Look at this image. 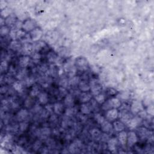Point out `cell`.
Returning <instances> with one entry per match:
<instances>
[{"label":"cell","mask_w":154,"mask_h":154,"mask_svg":"<svg viewBox=\"0 0 154 154\" xmlns=\"http://www.w3.org/2000/svg\"><path fill=\"white\" fill-rule=\"evenodd\" d=\"M122 105L121 101L117 97H112L102 104V109L104 111H107L110 109H118Z\"/></svg>","instance_id":"obj_1"},{"label":"cell","mask_w":154,"mask_h":154,"mask_svg":"<svg viewBox=\"0 0 154 154\" xmlns=\"http://www.w3.org/2000/svg\"><path fill=\"white\" fill-rule=\"evenodd\" d=\"M137 135L141 140H149V142H153V133L144 127H139L137 128Z\"/></svg>","instance_id":"obj_2"},{"label":"cell","mask_w":154,"mask_h":154,"mask_svg":"<svg viewBox=\"0 0 154 154\" xmlns=\"http://www.w3.org/2000/svg\"><path fill=\"white\" fill-rule=\"evenodd\" d=\"M74 64L76 70L86 72L89 69V61L85 57H81L77 58L75 60Z\"/></svg>","instance_id":"obj_3"},{"label":"cell","mask_w":154,"mask_h":154,"mask_svg":"<svg viewBox=\"0 0 154 154\" xmlns=\"http://www.w3.org/2000/svg\"><path fill=\"white\" fill-rule=\"evenodd\" d=\"M83 146L82 141L80 139L74 140L69 146V151L71 153H78Z\"/></svg>","instance_id":"obj_4"},{"label":"cell","mask_w":154,"mask_h":154,"mask_svg":"<svg viewBox=\"0 0 154 154\" xmlns=\"http://www.w3.org/2000/svg\"><path fill=\"white\" fill-rule=\"evenodd\" d=\"M90 87V93L93 96L98 95L101 93L102 87V86L96 81V80H92L90 82H89Z\"/></svg>","instance_id":"obj_5"},{"label":"cell","mask_w":154,"mask_h":154,"mask_svg":"<svg viewBox=\"0 0 154 154\" xmlns=\"http://www.w3.org/2000/svg\"><path fill=\"white\" fill-rule=\"evenodd\" d=\"M143 122V119L139 116L133 117L127 124L128 128L130 130H134L138 128Z\"/></svg>","instance_id":"obj_6"},{"label":"cell","mask_w":154,"mask_h":154,"mask_svg":"<svg viewBox=\"0 0 154 154\" xmlns=\"http://www.w3.org/2000/svg\"><path fill=\"white\" fill-rule=\"evenodd\" d=\"M138 137L136 134L133 131H130L127 134V145L129 147H133L138 142Z\"/></svg>","instance_id":"obj_7"},{"label":"cell","mask_w":154,"mask_h":154,"mask_svg":"<svg viewBox=\"0 0 154 154\" xmlns=\"http://www.w3.org/2000/svg\"><path fill=\"white\" fill-rule=\"evenodd\" d=\"M119 111L118 109L112 108L107 111L105 114L106 119L110 122H114L118 119Z\"/></svg>","instance_id":"obj_8"},{"label":"cell","mask_w":154,"mask_h":154,"mask_svg":"<svg viewBox=\"0 0 154 154\" xmlns=\"http://www.w3.org/2000/svg\"><path fill=\"white\" fill-rule=\"evenodd\" d=\"M144 110L142 103L138 101H134L130 106V111L133 114H138L140 112Z\"/></svg>","instance_id":"obj_9"},{"label":"cell","mask_w":154,"mask_h":154,"mask_svg":"<svg viewBox=\"0 0 154 154\" xmlns=\"http://www.w3.org/2000/svg\"><path fill=\"white\" fill-rule=\"evenodd\" d=\"M43 35V31L41 28L36 27L30 33L31 40L34 42H37L40 40Z\"/></svg>","instance_id":"obj_10"},{"label":"cell","mask_w":154,"mask_h":154,"mask_svg":"<svg viewBox=\"0 0 154 154\" xmlns=\"http://www.w3.org/2000/svg\"><path fill=\"white\" fill-rule=\"evenodd\" d=\"M36 28V22L35 21L28 19L25 20L22 24V29L25 31V32H31L34 28Z\"/></svg>","instance_id":"obj_11"},{"label":"cell","mask_w":154,"mask_h":154,"mask_svg":"<svg viewBox=\"0 0 154 154\" xmlns=\"http://www.w3.org/2000/svg\"><path fill=\"white\" fill-rule=\"evenodd\" d=\"M118 144H119V141L118 138L115 137L110 138L107 142L108 149L112 153L117 152Z\"/></svg>","instance_id":"obj_12"},{"label":"cell","mask_w":154,"mask_h":154,"mask_svg":"<svg viewBox=\"0 0 154 154\" xmlns=\"http://www.w3.org/2000/svg\"><path fill=\"white\" fill-rule=\"evenodd\" d=\"M29 112L27 109L22 108L16 114V120L19 122L25 121L29 118Z\"/></svg>","instance_id":"obj_13"},{"label":"cell","mask_w":154,"mask_h":154,"mask_svg":"<svg viewBox=\"0 0 154 154\" xmlns=\"http://www.w3.org/2000/svg\"><path fill=\"white\" fill-rule=\"evenodd\" d=\"M23 56H30L34 54V47L31 43H25L21 48Z\"/></svg>","instance_id":"obj_14"},{"label":"cell","mask_w":154,"mask_h":154,"mask_svg":"<svg viewBox=\"0 0 154 154\" xmlns=\"http://www.w3.org/2000/svg\"><path fill=\"white\" fill-rule=\"evenodd\" d=\"M101 131L104 133H107L108 134H110L113 133L114 131L113 129V124H111V122L108 121H105L101 125Z\"/></svg>","instance_id":"obj_15"},{"label":"cell","mask_w":154,"mask_h":154,"mask_svg":"<svg viewBox=\"0 0 154 154\" xmlns=\"http://www.w3.org/2000/svg\"><path fill=\"white\" fill-rule=\"evenodd\" d=\"M51 134V130L48 127H44L37 131V135L41 139H47Z\"/></svg>","instance_id":"obj_16"},{"label":"cell","mask_w":154,"mask_h":154,"mask_svg":"<svg viewBox=\"0 0 154 154\" xmlns=\"http://www.w3.org/2000/svg\"><path fill=\"white\" fill-rule=\"evenodd\" d=\"M93 95L89 92H81L79 95V100L82 103H87L92 99Z\"/></svg>","instance_id":"obj_17"},{"label":"cell","mask_w":154,"mask_h":154,"mask_svg":"<svg viewBox=\"0 0 154 154\" xmlns=\"http://www.w3.org/2000/svg\"><path fill=\"white\" fill-rule=\"evenodd\" d=\"M102 132L100 130L96 128H94L92 129L90 131V135L92 137V138L95 141H100L101 137L102 135Z\"/></svg>","instance_id":"obj_18"},{"label":"cell","mask_w":154,"mask_h":154,"mask_svg":"<svg viewBox=\"0 0 154 154\" xmlns=\"http://www.w3.org/2000/svg\"><path fill=\"white\" fill-rule=\"evenodd\" d=\"M127 134H128V133L125 131L119 132L118 134V140L119 143L121 144V146L122 147H125L127 146Z\"/></svg>","instance_id":"obj_19"},{"label":"cell","mask_w":154,"mask_h":154,"mask_svg":"<svg viewBox=\"0 0 154 154\" xmlns=\"http://www.w3.org/2000/svg\"><path fill=\"white\" fill-rule=\"evenodd\" d=\"M30 57L28 56H22L19 57L18 60L19 66L21 68H26L30 64Z\"/></svg>","instance_id":"obj_20"},{"label":"cell","mask_w":154,"mask_h":154,"mask_svg":"<svg viewBox=\"0 0 154 154\" xmlns=\"http://www.w3.org/2000/svg\"><path fill=\"white\" fill-rule=\"evenodd\" d=\"M113 129L114 131L115 132H121L122 131H124L125 129V124H124L121 121H115L113 122Z\"/></svg>","instance_id":"obj_21"},{"label":"cell","mask_w":154,"mask_h":154,"mask_svg":"<svg viewBox=\"0 0 154 154\" xmlns=\"http://www.w3.org/2000/svg\"><path fill=\"white\" fill-rule=\"evenodd\" d=\"M64 106L62 103L57 102L53 105V111L57 115H61L64 111Z\"/></svg>","instance_id":"obj_22"},{"label":"cell","mask_w":154,"mask_h":154,"mask_svg":"<svg viewBox=\"0 0 154 154\" xmlns=\"http://www.w3.org/2000/svg\"><path fill=\"white\" fill-rule=\"evenodd\" d=\"M74 97L72 94H67L64 99V105L67 107H72L74 106Z\"/></svg>","instance_id":"obj_23"},{"label":"cell","mask_w":154,"mask_h":154,"mask_svg":"<svg viewBox=\"0 0 154 154\" xmlns=\"http://www.w3.org/2000/svg\"><path fill=\"white\" fill-rule=\"evenodd\" d=\"M38 97V100L39 101V103L43 105H45L48 103L49 101V98H48V95L47 93L45 92H41L37 96Z\"/></svg>","instance_id":"obj_24"},{"label":"cell","mask_w":154,"mask_h":154,"mask_svg":"<svg viewBox=\"0 0 154 154\" xmlns=\"http://www.w3.org/2000/svg\"><path fill=\"white\" fill-rule=\"evenodd\" d=\"M22 45L21 43L18 40L12 41L9 44L10 50H11L12 51H13L14 52L18 51L19 50H21L22 48Z\"/></svg>","instance_id":"obj_25"},{"label":"cell","mask_w":154,"mask_h":154,"mask_svg":"<svg viewBox=\"0 0 154 154\" xmlns=\"http://www.w3.org/2000/svg\"><path fill=\"white\" fill-rule=\"evenodd\" d=\"M78 87L79 90L82 92H89L90 90L89 82H88V81L81 80Z\"/></svg>","instance_id":"obj_26"},{"label":"cell","mask_w":154,"mask_h":154,"mask_svg":"<svg viewBox=\"0 0 154 154\" xmlns=\"http://www.w3.org/2000/svg\"><path fill=\"white\" fill-rule=\"evenodd\" d=\"M80 81H81L80 77L79 76L75 75L73 77H72V78H70V79L69 80V86L72 88L78 87Z\"/></svg>","instance_id":"obj_27"},{"label":"cell","mask_w":154,"mask_h":154,"mask_svg":"<svg viewBox=\"0 0 154 154\" xmlns=\"http://www.w3.org/2000/svg\"><path fill=\"white\" fill-rule=\"evenodd\" d=\"M92 111V108L89 102L82 104L80 107V112L85 115L90 114Z\"/></svg>","instance_id":"obj_28"},{"label":"cell","mask_w":154,"mask_h":154,"mask_svg":"<svg viewBox=\"0 0 154 154\" xmlns=\"http://www.w3.org/2000/svg\"><path fill=\"white\" fill-rule=\"evenodd\" d=\"M16 22H17L16 18H15V16H14L12 15H10V16H9L5 19V24L6 25L8 26L9 28L10 27L13 28L15 26Z\"/></svg>","instance_id":"obj_29"},{"label":"cell","mask_w":154,"mask_h":154,"mask_svg":"<svg viewBox=\"0 0 154 154\" xmlns=\"http://www.w3.org/2000/svg\"><path fill=\"white\" fill-rule=\"evenodd\" d=\"M27 77V71L26 68H21V69L16 72V78L19 80H25Z\"/></svg>","instance_id":"obj_30"},{"label":"cell","mask_w":154,"mask_h":154,"mask_svg":"<svg viewBox=\"0 0 154 154\" xmlns=\"http://www.w3.org/2000/svg\"><path fill=\"white\" fill-rule=\"evenodd\" d=\"M76 109L74 107H67L64 111V115L69 118H72L76 114Z\"/></svg>","instance_id":"obj_31"},{"label":"cell","mask_w":154,"mask_h":154,"mask_svg":"<svg viewBox=\"0 0 154 154\" xmlns=\"http://www.w3.org/2000/svg\"><path fill=\"white\" fill-rule=\"evenodd\" d=\"M13 88L16 92L18 93H21L24 90V86L21 81H15L13 84Z\"/></svg>","instance_id":"obj_32"},{"label":"cell","mask_w":154,"mask_h":154,"mask_svg":"<svg viewBox=\"0 0 154 154\" xmlns=\"http://www.w3.org/2000/svg\"><path fill=\"white\" fill-rule=\"evenodd\" d=\"M34 50L36 51V53H39L41 51L43 50L47 47V44L42 41H39L34 46Z\"/></svg>","instance_id":"obj_33"},{"label":"cell","mask_w":154,"mask_h":154,"mask_svg":"<svg viewBox=\"0 0 154 154\" xmlns=\"http://www.w3.org/2000/svg\"><path fill=\"white\" fill-rule=\"evenodd\" d=\"M47 57L48 61L51 63H53L56 62V61L58 59V57H57V54L53 51L49 52L47 54Z\"/></svg>","instance_id":"obj_34"},{"label":"cell","mask_w":154,"mask_h":154,"mask_svg":"<svg viewBox=\"0 0 154 154\" xmlns=\"http://www.w3.org/2000/svg\"><path fill=\"white\" fill-rule=\"evenodd\" d=\"M95 101L99 104V105H102L105 102V96L103 93H100L98 95L95 96L94 97Z\"/></svg>","instance_id":"obj_35"},{"label":"cell","mask_w":154,"mask_h":154,"mask_svg":"<svg viewBox=\"0 0 154 154\" xmlns=\"http://www.w3.org/2000/svg\"><path fill=\"white\" fill-rule=\"evenodd\" d=\"M34 98H32L31 96H29L27 98H26V99L24 102V106L27 108H33V107L34 106Z\"/></svg>","instance_id":"obj_36"},{"label":"cell","mask_w":154,"mask_h":154,"mask_svg":"<svg viewBox=\"0 0 154 154\" xmlns=\"http://www.w3.org/2000/svg\"><path fill=\"white\" fill-rule=\"evenodd\" d=\"M40 93H41V92H40V89H39V88H38V87L37 86H34L32 87V88L30 90V96H31L32 98H35L39 95Z\"/></svg>","instance_id":"obj_37"},{"label":"cell","mask_w":154,"mask_h":154,"mask_svg":"<svg viewBox=\"0 0 154 154\" xmlns=\"http://www.w3.org/2000/svg\"><path fill=\"white\" fill-rule=\"evenodd\" d=\"M10 32V28L7 25H4L3 27H1L0 28V34L2 37L7 36L8 34H9Z\"/></svg>","instance_id":"obj_38"},{"label":"cell","mask_w":154,"mask_h":154,"mask_svg":"<svg viewBox=\"0 0 154 154\" xmlns=\"http://www.w3.org/2000/svg\"><path fill=\"white\" fill-rule=\"evenodd\" d=\"M117 98L121 101H127L130 98V94L127 92H122L117 95Z\"/></svg>","instance_id":"obj_39"},{"label":"cell","mask_w":154,"mask_h":154,"mask_svg":"<svg viewBox=\"0 0 154 154\" xmlns=\"http://www.w3.org/2000/svg\"><path fill=\"white\" fill-rule=\"evenodd\" d=\"M94 119L96 121V122L98 123V124H99L100 125L105 121V119L103 116V115L98 113H96L95 114Z\"/></svg>","instance_id":"obj_40"},{"label":"cell","mask_w":154,"mask_h":154,"mask_svg":"<svg viewBox=\"0 0 154 154\" xmlns=\"http://www.w3.org/2000/svg\"><path fill=\"white\" fill-rule=\"evenodd\" d=\"M19 125V131L22 133L25 132L29 128V124L27 121L20 122Z\"/></svg>","instance_id":"obj_41"},{"label":"cell","mask_w":154,"mask_h":154,"mask_svg":"<svg viewBox=\"0 0 154 154\" xmlns=\"http://www.w3.org/2000/svg\"><path fill=\"white\" fill-rule=\"evenodd\" d=\"M0 69H1V72L2 73L6 72L7 70L9 69V63L6 60H4L1 61V67H0Z\"/></svg>","instance_id":"obj_42"},{"label":"cell","mask_w":154,"mask_h":154,"mask_svg":"<svg viewBox=\"0 0 154 154\" xmlns=\"http://www.w3.org/2000/svg\"><path fill=\"white\" fill-rule=\"evenodd\" d=\"M42 147V142L40 140H36L33 144V149L34 151H37Z\"/></svg>","instance_id":"obj_43"},{"label":"cell","mask_w":154,"mask_h":154,"mask_svg":"<svg viewBox=\"0 0 154 154\" xmlns=\"http://www.w3.org/2000/svg\"><path fill=\"white\" fill-rule=\"evenodd\" d=\"M34 78L32 76H27L25 80V83L27 87H30L33 86L34 83Z\"/></svg>","instance_id":"obj_44"},{"label":"cell","mask_w":154,"mask_h":154,"mask_svg":"<svg viewBox=\"0 0 154 154\" xmlns=\"http://www.w3.org/2000/svg\"><path fill=\"white\" fill-rule=\"evenodd\" d=\"M46 144L49 148H54L56 145V143L54 139L48 138L46 139Z\"/></svg>","instance_id":"obj_45"},{"label":"cell","mask_w":154,"mask_h":154,"mask_svg":"<svg viewBox=\"0 0 154 154\" xmlns=\"http://www.w3.org/2000/svg\"><path fill=\"white\" fill-rule=\"evenodd\" d=\"M57 67L55 66V65H53L52 64L51 66H50V68H49V72H50V74L53 76H56L57 75H58V70L56 68Z\"/></svg>","instance_id":"obj_46"},{"label":"cell","mask_w":154,"mask_h":154,"mask_svg":"<svg viewBox=\"0 0 154 154\" xmlns=\"http://www.w3.org/2000/svg\"><path fill=\"white\" fill-rule=\"evenodd\" d=\"M67 92L66 90V89L60 87L58 89V95L59 96V97H60L61 98L65 97L67 95Z\"/></svg>","instance_id":"obj_47"},{"label":"cell","mask_w":154,"mask_h":154,"mask_svg":"<svg viewBox=\"0 0 154 154\" xmlns=\"http://www.w3.org/2000/svg\"><path fill=\"white\" fill-rule=\"evenodd\" d=\"M49 121L52 124H56L58 122V115L56 114H51L50 117L49 118Z\"/></svg>","instance_id":"obj_48"},{"label":"cell","mask_w":154,"mask_h":154,"mask_svg":"<svg viewBox=\"0 0 154 154\" xmlns=\"http://www.w3.org/2000/svg\"><path fill=\"white\" fill-rule=\"evenodd\" d=\"M60 87H63L66 89L67 87H68L69 86V80H67L66 78H63L62 80H61L60 81Z\"/></svg>","instance_id":"obj_49"},{"label":"cell","mask_w":154,"mask_h":154,"mask_svg":"<svg viewBox=\"0 0 154 154\" xmlns=\"http://www.w3.org/2000/svg\"><path fill=\"white\" fill-rule=\"evenodd\" d=\"M110 136H109V134H107V133H102V135H101V140L100 141H102V143H107L108 141L110 139Z\"/></svg>","instance_id":"obj_50"},{"label":"cell","mask_w":154,"mask_h":154,"mask_svg":"<svg viewBox=\"0 0 154 154\" xmlns=\"http://www.w3.org/2000/svg\"><path fill=\"white\" fill-rule=\"evenodd\" d=\"M22 148L19 146H15L12 149V152L15 153H22Z\"/></svg>","instance_id":"obj_51"},{"label":"cell","mask_w":154,"mask_h":154,"mask_svg":"<svg viewBox=\"0 0 154 154\" xmlns=\"http://www.w3.org/2000/svg\"><path fill=\"white\" fill-rule=\"evenodd\" d=\"M107 94L109 95V96H115L116 95L118 94V92L116 90H115L113 88H110L108 89L107 90Z\"/></svg>","instance_id":"obj_52"},{"label":"cell","mask_w":154,"mask_h":154,"mask_svg":"<svg viewBox=\"0 0 154 154\" xmlns=\"http://www.w3.org/2000/svg\"><path fill=\"white\" fill-rule=\"evenodd\" d=\"M32 58L34 61H38L41 58V54L39 53H34L32 56Z\"/></svg>","instance_id":"obj_53"},{"label":"cell","mask_w":154,"mask_h":154,"mask_svg":"<svg viewBox=\"0 0 154 154\" xmlns=\"http://www.w3.org/2000/svg\"><path fill=\"white\" fill-rule=\"evenodd\" d=\"M9 92V88L6 86H3L0 88V93L1 95H4Z\"/></svg>","instance_id":"obj_54"},{"label":"cell","mask_w":154,"mask_h":154,"mask_svg":"<svg viewBox=\"0 0 154 154\" xmlns=\"http://www.w3.org/2000/svg\"><path fill=\"white\" fill-rule=\"evenodd\" d=\"M146 113H147V114H149V115H150V116H153V105H150V106L148 107Z\"/></svg>","instance_id":"obj_55"},{"label":"cell","mask_w":154,"mask_h":154,"mask_svg":"<svg viewBox=\"0 0 154 154\" xmlns=\"http://www.w3.org/2000/svg\"><path fill=\"white\" fill-rule=\"evenodd\" d=\"M0 21H1V26L3 27L4 25H6L5 24V18H3V17L1 18V19H0Z\"/></svg>","instance_id":"obj_56"}]
</instances>
